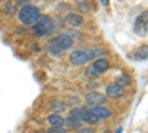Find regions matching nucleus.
I'll use <instances>...</instances> for the list:
<instances>
[{"label":"nucleus","instance_id":"1","mask_svg":"<svg viewBox=\"0 0 148 133\" xmlns=\"http://www.w3.org/2000/svg\"><path fill=\"white\" fill-rule=\"evenodd\" d=\"M55 28V21L47 15H42L36 24H33V34L37 37H46V35L53 34Z\"/></svg>","mask_w":148,"mask_h":133},{"label":"nucleus","instance_id":"2","mask_svg":"<svg viewBox=\"0 0 148 133\" xmlns=\"http://www.w3.org/2000/svg\"><path fill=\"white\" fill-rule=\"evenodd\" d=\"M40 16H42L40 8L33 6V5H24L18 12V19L24 25H33V24L37 22V19Z\"/></svg>","mask_w":148,"mask_h":133},{"label":"nucleus","instance_id":"3","mask_svg":"<svg viewBox=\"0 0 148 133\" xmlns=\"http://www.w3.org/2000/svg\"><path fill=\"white\" fill-rule=\"evenodd\" d=\"M107 102V96L99 93V92H89L84 98V104L88 105L89 108L92 106H99V105H104Z\"/></svg>","mask_w":148,"mask_h":133},{"label":"nucleus","instance_id":"4","mask_svg":"<svg viewBox=\"0 0 148 133\" xmlns=\"http://www.w3.org/2000/svg\"><path fill=\"white\" fill-rule=\"evenodd\" d=\"M88 53H86V50L83 49H77V50H74L70 53V62L73 65H76V67H82L84 64H88Z\"/></svg>","mask_w":148,"mask_h":133},{"label":"nucleus","instance_id":"5","mask_svg":"<svg viewBox=\"0 0 148 133\" xmlns=\"http://www.w3.org/2000/svg\"><path fill=\"white\" fill-rule=\"evenodd\" d=\"M147 10L142 12V14L136 18V21H135V33H136L138 35H147V30H148V21H147Z\"/></svg>","mask_w":148,"mask_h":133},{"label":"nucleus","instance_id":"6","mask_svg":"<svg viewBox=\"0 0 148 133\" xmlns=\"http://www.w3.org/2000/svg\"><path fill=\"white\" fill-rule=\"evenodd\" d=\"M123 93H125V87H121L120 84H117V83L108 84V86L105 87V96H107V98H111V99L121 98Z\"/></svg>","mask_w":148,"mask_h":133},{"label":"nucleus","instance_id":"7","mask_svg":"<svg viewBox=\"0 0 148 133\" xmlns=\"http://www.w3.org/2000/svg\"><path fill=\"white\" fill-rule=\"evenodd\" d=\"M55 42H56V44L59 46V49L61 50H70L71 47L74 46V39L71 37L70 34H59L58 37L55 39Z\"/></svg>","mask_w":148,"mask_h":133},{"label":"nucleus","instance_id":"8","mask_svg":"<svg viewBox=\"0 0 148 133\" xmlns=\"http://www.w3.org/2000/svg\"><path fill=\"white\" fill-rule=\"evenodd\" d=\"M80 121H83L86 124H96L98 121H99V118H98L95 114H92L90 110H88V108H82V111H80Z\"/></svg>","mask_w":148,"mask_h":133},{"label":"nucleus","instance_id":"9","mask_svg":"<svg viewBox=\"0 0 148 133\" xmlns=\"http://www.w3.org/2000/svg\"><path fill=\"white\" fill-rule=\"evenodd\" d=\"M90 113H92V114H95L99 120H102V118H110L111 115H113V113H111L110 108H107V106H104V105H99V106H92V108H90Z\"/></svg>","mask_w":148,"mask_h":133},{"label":"nucleus","instance_id":"10","mask_svg":"<svg viewBox=\"0 0 148 133\" xmlns=\"http://www.w3.org/2000/svg\"><path fill=\"white\" fill-rule=\"evenodd\" d=\"M46 49H47L49 55H52L53 58H62V56H64V50H61V49H59V46L56 44L55 39L47 42V44H46Z\"/></svg>","mask_w":148,"mask_h":133},{"label":"nucleus","instance_id":"11","mask_svg":"<svg viewBox=\"0 0 148 133\" xmlns=\"http://www.w3.org/2000/svg\"><path fill=\"white\" fill-rule=\"evenodd\" d=\"M65 22L68 24V25H71V27H80L82 24H83V16L80 15V14H68L67 16H65Z\"/></svg>","mask_w":148,"mask_h":133},{"label":"nucleus","instance_id":"12","mask_svg":"<svg viewBox=\"0 0 148 133\" xmlns=\"http://www.w3.org/2000/svg\"><path fill=\"white\" fill-rule=\"evenodd\" d=\"M92 67L95 68V71H98L99 74H104L105 71H108L110 68V62L104 58H99V59H95V62L92 64Z\"/></svg>","mask_w":148,"mask_h":133},{"label":"nucleus","instance_id":"13","mask_svg":"<svg viewBox=\"0 0 148 133\" xmlns=\"http://www.w3.org/2000/svg\"><path fill=\"white\" fill-rule=\"evenodd\" d=\"M47 123L53 127H64V117L61 114H51L47 117Z\"/></svg>","mask_w":148,"mask_h":133},{"label":"nucleus","instance_id":"14","mask_svg":"<svg viewBox=\"0 0 148 133\" xmlns=\"http://www.w3.org/2000/svg\"><path fill=\"white\" fill-rule=\"evenodd\" d=\"M88 53V59L89 61H93V59H99L102 55H107V50L102 49V47H96V49H92V50H86Z\"/></svg>","mask_w":148,"mask_h":133},{"label":"nucleus","instance_id":"15","mask_svg":"<svg viewBox=\"0 0 148 133\" xmlns=\"http://www.w3.org/2000/svg\"><path fill=\"white\" fill-rule=\"evenodd\" d=\"M3 12H5L8 16H12L14 14H16V5L12 3V2H6L3 5Z\"/></svg>","mask_w":148,"mask_h":133},{"label":"nucleus","instance_id":"16","mask_svg":"<svg viewBox=\"0 0 148 133\" xmlns=\"http://www.w3.org/2000/svg\"><path fill=\"white\" fill-rule=\"evenodd\" d=\"M65 110H67V105H65V102L55 101V102L52 104V111H53L55 114H61V113L65 111Z\"/></svg>","mask_w":148,"mask_h":133},{"label":"nucleus","instance_id":"17","mask_svg":"<svg viewBox=\"0 0 148 133\" xmlns=\"http://www.w3.org/2000/svg\"><path fill=\"white\" fill-rule=\"evenodd\" d=\"M80 124H82V121H77V120H74L71 117L64 118V126H67L68 129H80Z\"/></svg>","mask_w":148,"mask_h":133},{"label":"nucleus","instance_id":"18","mask_svg":"<svg viewBox=\"0 0 148 133\" xmlns=\"http://www.w3.org/2000/svg\"><path fill=\"white\" fill-rule=\"evenodd\" d=\"M90 2L89 0H79L77 2V9L80 10V12H83V14H86V12H89L90 10Z\"/></svg>","mask_w":148,"mask_h":133},{"label":"nucleus","instance_id":"19","mask_svg":"<svg viewBox=\"0 0 148 133\" xmlns=\"http://www.w3.org/2000/svg\"><path fill=\"white\" fill-rule=\"evenodd\" d=\"M99 76H101V74H99L98 71H95V68H93L92 65L86 68V77H88V78H90V80H95V78H98Z\"/></svg>","mask_w":148,"mask_h":133},{"label":"nucleus","instance_id":"20","mask_svg":"<svg viewBox=\"0 0 148 133\" xmlns=\"http://www.w3.org/2000/svg\"><path fill=\"white\" fill-rule=\"evenodd\" d=\"M135 59H138V61H141V59H147V46H144V49H139L138 52L133 53Z\"/></svg>","mask_w":148,"mask_h":133},{"label":"nucleus","instance_id":"21","mask_svg":"<svg viewBox=\"0 0 148 133\" xmlns=\"http://www.w3.org/2000/svg\"><path fill=\"white\" fill-rule=\"evenodd\" d=\"M117 84H120L121 87H126L130 84V77L129 76H121L119 80H117Z\"/></svg>","mask_w":148,"mask_h":133},{"label":"nucleus","instance_id":"22","mask_svg":"<svg viewBox=\"0 0 148 133\" xmlns=\"http://www.w3.org/2000/svg\"><path fill=\"white\" fill-rule=\"evenodd\" d=\"M80 111H82V108H73L71 113H70V117L77 120V121H80Z\"/></svg>","mask_w":148,"mask_h":133},{"label":"nucleus","instance_id":"23","mask_svg":"<svg viewBox=\"0 0 148 133\" xmlns=\"http://www.w3.org/2000/svg\"><path fill=\"white\" fill-rule=\"evenodd\" d=\"M47 133H67V130L64 127H53V126H51L49 130H47Z\"/></svg>","mask_w":148,"mask_h":133},{"label":"nucleus","instance_id":"24","mask_svg":"<svg viewBox=\"0 0 148 133\" xmlns=\"http://www.w3.org/2000/svg\"><path fill=\"white\" fill-rule=\"evenodd\" d=\"M80 133H95V130L93 129H80Z\"/></svg>","mask_w":148,"mask_h":133},{"label":"nucleus","instance_id":"25","mask_svg":"<svg viewBox=\"0 0 148 133\" xmlns=\"http://www.w3.org/2000/svg\"><path fill=\"white\" fill-rule=\"evenodd\" d=\"M31 0H18V3H22V5H28Z\"/></svg>","mask_w":148,"mask_h":133},{"label":"nucleus","instance_id":"26","mask_svg":"<svg viewBox=\"0 0 148 133\" xmlns=\"http://www.w3.org/2000/svg\"><path fill=\"white\" fill-rule=\"evenodd\" d=\"M101 3H102V6H108V3H110V0H101Z\"/></svg>","mask_w":148,"mask_h":133},{"label":"nucleus","instance_id":"27","mask_svg":"<svg viewBox=\"0 0 148 133\" xmlns=\"http://www.w3.org/2000/svg\"><path fill=\"white\" fill-rule=\"evenodd\" d=\"M116 133H121V129H119V130H117V132H116Z\"/></svg>","mask_w":148,"mask_h":133}]
</instances>
